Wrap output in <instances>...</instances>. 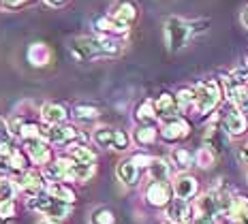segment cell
I'll use <instances>...</instances> for the list:
<instances>
[{
  "label": "cell",
  "instance_id": "11",
  "mask_svg": "<svg viewBox=\"0 0 248 224\" xmlns=\"http://www.w3.org/2000/svg\"><path fill=\"white\" fill-rule=\"evenodd\" d=\"M167 216L171 218L175 224H190V220H193V218H190V207L186 205V201H182V199L173 201L171 205H169Z\"/></svg>",
  "mask_w": 248,
  "mask_h": 224
},
{
  "label": "cell",
  "instance_id": "13",
  "mask_svg": "<svg viewBox=\"0 0 248 224\" xmlns=\"http://www.w3.org/2000/svg\"><path fill=\"white\" fill-rule=\"evenodd\" d=\"M28 58L34 66H45L51 58V49L45 43H32L28 49Z\"/></svg>",
  "mask_w": 248,
  "mask_h": 224
},
{
  "label": "cell",
  "instance_id": "2",
  "mask_svg": "<svg viewBox=\"0 0 248 224\" xmlns=\"http://www.w3.org/2000/svg\"><path fill=\"white\" fill-rule=\"evenodd\" d=\"M199 22H184L180 17H169L165 24V36H167V45L171 51H180L186 47L188 39L193 34L201 32V28H197Z\"/></svg>",
  "mask_w": 248,
  "mask_h": 224
},
{
  "label": "cell",
  "instance_id": "15",
  "mask_svg": "<svg viewBox=\"0 0 248 224\" xmlns=\"http://www.w3.org/2000/svg\"><path fill=\"white\" fill-rule=\"evenodd\" d=\"M17 184H19V188L24 192H28V194H37L41 190V175L37 171H24L22 177L17 179Z\"/></svg>",
  "mask_w": 248,
  "mask_h": 224
},
{
  "label": "cell",
  "instance_id": "19",
  "mask_svg": "<svg viewBox=\"0 0 248 224\" xmlns=\"http://www.w3.org/2000/svg\"><path fill=\"white\" fill-rule=\"evenodd\" d=\"M223 134H220V130L216 126H208V130H205V148H210L212 152H220L223 149Z\"/></svg>",
  "mask_w": 248,
  "mask_h": 224
},
{
  "label": "cell",
  "instance_id": "39",
  "mask_svg": "<svg viewBox=\"0 0 248 224\" xmlns=\"http://www.w3.org/2000/svg\"><path fill=\"white\" fill-rule=\"evenodd\" d=\"M242 24H244L246 28H248V9H244V11H242Z\"/></svg>",
  "mask_w": 248,
  "mask_h": 224
},
{
  "label": "cell",
  "instance_id": "37",
  "mask_svg": "<svg viewBox=\"0 0 248 224\" xmlns=\"http://www.w3.org/2000/svg\"><path fill=\"white\" fill-rule=\"evenodd\" d=\"M133 163L139 164V166H150V163H152V158H150V156L139 154V156H135V158H133Z\"/></svg>",
  "mask_w": 248,
  "mask_h": 224
},
{
  "label": "cell",
  "instance_id": "32",
  "mask_svg": "<svg viewBox=\"0 0 248 224\" xmlns=\"http://www.w3.org/2000/svg\"><path fill=\"white\" fill-rule=\"evenodd\" d=\"M15 194V186L11 179H0V201H7V199H13Z\"/></svg>",
  "mask_w": 248,
  "mask_h": 224
},
{
  "label": "cell",
  "instance_id": "18",
  "mask_svg": "<svg viewBox=\"0 0 248 224\" xmlns=\"http://www.w3.org/2000/svg\"><path fill=\"white\" fill-rule=\"evenodd\" d=\"M92 173H94V164H84L71 158V179L86 181L88 177H92Z\"/></svg>",
  "mask_w": 248,
  "mask_h": 224
},
{
  "label": "cell",
  "instance_id": "29",
  "mask_svg": "<svg viewBox=\"0 0 248 224\" xmlns=\"http://www.w3.org/2000/svg\"><path fill=\"white\" fill-rule=\"evenodd\" d=\"M15 216V201L7 199V201H0V220H11Z\"/></svg>",
  "mask_w": 248,
  "mask_h": 224
},
{
  "label": "cell",
  "instance_id": "20",
  "mask_svg": "<svg viewBox=\"0 0 248 224\" xmlns=\"http://www.w3.org/2000/svg\"><path fill=\"white\" fill-rule=\"evenodd\" d=\"M148 169H150V175H152L154 181H165L169 177V164L161 158H152Z\"/></svg>",
  "mask_w": 248,
  "mask_h": 224
},
{
  "label": "cell",
  "instance_id": "8",
  "mask_svg": "<svg viewBox=\"0 0 248 224\" xmlns=\"http://www.w3.org/2000/svg\"><path fill=\"white\" fill-rule=\"evenodd\" d=\"M188 130L190 126L184 122V119H169L167 124H165V128L161 130L163 133V139L165 141H180V139L188 137Z\"/></svg>",
  "mask_w": 248,
  "mask_h": 224
},
{
  "label": "cell",
  "instance_id": "6",
  "mask_svg": "<svg viewBox=\"0 0 248 224\" xmlns=\"http://www.w3.org/2000/svg\"><path fill=\"white\" fill-rule=\"evenodd\" d=\"M146 199L150 201V205L163 207L171 199V188H169L167 181H152L146 190Z\"/></svg>",
  "mask_w": 248,
  "mask_h": 224
},
{
  "label": "cell",
  "instance_id": "40",
  "mask_svg": "<svg viewBox=\"0 0 248 224\" xmlns=\"http://www.w3.org/2000/svg\"><path fill=\"white\" fill-rule=\"evenodd\" d=\"M237 224H248V213H246V216H244V218H242V220H240V222H237Z\"/></svg>",
  "mask_w": 248,
  "mask_h": 224
},
{
  "label": "cell",
  "instance_id": "25",
  "mask_svg": "<svg viewBox=\"0 0 248 224\" xmlns=\"http://www.w3.org/2000/svg\"><path fill=\"white\" fill-rule=\"evenodd\" d=\"M71 158L77 160V163H84V164H94L96 156L92 154L88 148H75L73 152H71Z\"/></svg>",
  "mask_w": 248,
  "mask_h": 224
},
{
  "label": "cell",
  "instance_id": "42",
  "mask_svg": "<svg viewBox=\"0 0 248 224\" xmlns=\"http://www.w3.org/2000/svg\"><path fill=\"white\" fill-rule=\"evenodd\" d=\"M41 224H56L54 220H45V222H41Z\"/></svg>",
  "mask_w": 248,
  "mask_h": 224
},
{
  "label": "cell",
  "instance_id": "38",
  "mask_svg": "<svg viewBox=\"0 0 248 224\" xmlns=\"http://www.w3.org/2000/svg\"><path fill=\"white\" fill-rule=\"evenodd\" d=\"M240 158H242V163H246V164H248V141L240 148Z\"/></svg>",
  "mask_w": 248,
  "mask_h": 224
},
{
  "label": "cell",
  "instance_id": "34",
  "mask_svg": "<svg viewBox=\"0 0 248 224\" xmlns=\"http://www.w3.org/2000/svg\"><path fill=\"white\" fill-rule=\"evenodd\" d=\"M128 148V137L124 130H116V139H113V149H126Z\"/></svg>",
  "mask_w": 248,
  "mask_h": 224
},
{
  "label": "cell",
  "instance_id": "21",
  "mask_svg": "<svg viewBox=\"0 0 248 224\" xmlns=\"http://www.w3.org/2000/svg\"><path fill=\"white\" fill-rule=\"evenodd\" d=\"M113 139H116V130L101 126L94 130V143L101 145V148H113Z\"/></svg>",
  "mask_w": 248,
  "mask_h": 224
},
{
  "label": "cell",
  "instance_id": "41",
  "mask_svg": "<svg viewBox=\"0 0 248 224\" xmlns=\"http://www.w3.org/2000/svg\"><path fill=\"white\" fill-rule=\"evenodd\" d=\"M47 2H49V4H60L62 0H47Z\"/></svg>",
  "mask_w": 248,
  "mask_h": 224
},
{
  "label": "cell",
  "instance_id": "10",
  "mask_svg": "<svg viewBox=\"0 0 248 224\" xmlns=\"http://www.w3.org/2000/svg\"><path fill=\"white\" fill-rule=\"evenodd\" d=\"M154 107H156L158 116L165 118V119H175V118H178V111H180L178 98H173V96H169V94H163L156 103H154Z\"/></svg>",
  "mask_w": 248,
  "mask_h": 224
},
{
  "label": "cell",
  "instance_id": "26",
  "mask_svg": "<svg viewBox=\"0 0 248 224\" xmlns=\"http://www.w3.org/2000/svg\"><path fill=\"white\" fill-rule=\"evenodd\" d=\"M195 163L199 166H203V169H208V166H212V163H214V152H212L210 148H201L197 156H195Z\"/></svg>",
  "mask_w": 248,
  "mask_h": 224
},
{
  "label": "cell",
  "instance_id": "5",
  "mask_svg": "<svg viewBox=\"0 0 248 224\" xmlns=\"http://www.w3.org/2000/svg\"><path fill=\"white\" fill-rule=\"evenodd\" d=\"M223 124H225V130L229 134H242L246 130L248 126V122H246V118H244V113L237 109L233 103H231V107H227L225 111H223Z\"/></svg>",
  "mask_w": 248,
  "mask_h": 224
},
{
  "label": "cell",
  "instance_id": "33",
  "mask_svg": "<svg viewBox=\"0 0 248 224\" xmlns=\"http://www.w3.org/2000/svg\"><path fill=\"white\" fill-rule=\"evenodd\" d=\"M178 105L180 109H184V107H188V105H195V94H193V90H182L178 94Z\"/></svg>",
  "mask_w": 248,
  "mask_h": 224
},
{
  "label": "cell",
  "instance_id": "7",
  "mask_svg": "<svg viewBox=\"0 0 248 224\" xmlns=\"http://www.w3.org/2000/svg\"><path fill=\"white\" fill-rule=\"evenodd\" d=\"M173 192H175V196L182 201L193 199L195 192H197V179L190 175H178L173 179Z\"/></svg>",
  "mask_w": 248,
  "mask_h": 224
},
{
  "label": "cell",
  "instance_id": "36",
  "mask_svg": "<svg viewBox=\"0 0 248 224\" xmlns=\"http://www.w3.org/2000/svg\"><path fill=\"white\" fill-rule=\"evenodd\" d=\"M9 137H11V130H9V126L2 122V119H0V143H7Z\"/></svg>",
  "mask_w": 248,
  "mask_h": 224
},
{
  "label": "cell",
  "instance_id": "16",
  "mask_svg": "<svg viewBox=\"0 0 248 224\" xmlns=\"http://www.w3.org/2000/svg\"><path fill=\"white\" fill-rule=\"evenodd\" d=\"M116 173H118V177H120V181H122V184L133 186V184H135V181H137L139 169H137V164L133 163V160H124V163L118 164Z\"/></svg>",
  "mask_w": 248,
  "mask_h": 224
},
{
  "label": "cell",
  "instance_id": "28",
  "mask_svg": "<svg viewBox=\"0 0 248 224\" xmlns=\"http://www.w3.org/2000/svg\"><path fill=\"white\" fill-rule=\"evenodd\" d=\"M173 163H175V166H180V169H188L190 163H193V158H190V154L186 152V149H175Z\"/></svg>",
  "mask_w": 248,
  "mask_h": 224
},
{
  "label": "cell",
  "instance_id": "14",
  "mask_svg": "<svg viewBox=\"0 0 248 224\" xmlns=\"http://www.w3.org/2000/svg\"><path fill=\"white\" fill-rule=\"evenodd\" d=\"M28 152L30 156H32V160L37 164H45V163H49V158H51V152H49V148L45 143H41L37 141V139H28Z\"/></svg>",
  "mask_w": 248,
  "mask_h": 224
},
{
  "label": "cell",
  "instance_id": "3",
  "mask_svg": "<svg viewBox=\"0 0 248 224\" xmlns=\"http://www.w3.org/2000/svg\"><path fill=\"white\" fill-rule=\"evenodd\" d=\"M195 94V107H197L199 113H208L212 111L220 101V90L214 81H203V83H197L193 90Z\"/></svg>",
  "mask_w": 248,
  "mask_h": 224
},
{
  "label": "cell",
  "instance_id": "35",
  "mask_svg": "<svg viewBox=\"0 0 248 224\" xmlns=\"http://www.w3.org/2000/svg\"><path fill=\"white\" fill-rule=\"evenodd\" d=\"M24 2H28V0H0V7L2 9H17V7H22Z\"/></svg>",
  "mask_w": 248,
  "mask_h": 224
},
{
  "label": "cell",
  "instance_id": "31",
  "mask_svg": "<svg viewBox=\"0 0 248 224\" xmlns=\"http://www.w3.org/2000/svg\"><path fill=\"white\" fill-rule=\"evenodd\" d=\"M96 116H99V111H96L94 107H75V118L77 119L90 122V119H94Z\"/></svg>",
  "mask_w": 248,
  "mask_h": 224
},
{
  "label": "cell",
  "instance_id": "4",
  "mask_svg": "<svg viewBox=\"0 0 248 224\" xmlns=\"http://www.w3.org/2000/svg\"><path fill=\"white\" fill-rule=\"evenodd\" d=\"M30 205L34 207V209L43 211L45 216H49L51 220H64L66 216H71V205L60 199H56V196H39L37 201H32Z\"/></svg>",
  "mask_w": 248,
  "mask_h": 224
},
{
  "label": "cell",
  "instance_id": "9",
  "mask_svg": "<svg viewBox=\"0 0 248 224\" xmlns=\"http://www.w3.org/2000/svg\"><path fill=\"white\" fill-rule=\"evenodd\" d=\"M75 128L71 126H47V128H41V139H47L51 143H64L69 139L75 137Z\"/></svg>",
  "mask_w": 248,
  "mask_h": 224
},
{
  "label": "cell",
  "instance_id": "23",
  "mask_svg": "<svg viewBox=\"0 0 248 224\" xmlns=\"http://www.w3.org/2000/svg\"><path fill=\"white\" fill-rule=\"evenodd\" d=\"M47 192H49L51 196H56V199L64 201V203H73V201H75L73 190L66 188V186H62V184H49V186H47Z\"/></svg>",
  "mask_w": 248,
  "mask_h": 224
},
{
  "label": "cell",
  "instance_id": "1",
  "mask_svg": "<svg viewBox=\"0 0 248 224\" xmlns=\"http://www.w3.org/2000/svg\"><path fill=\"white\" fill-rule=\"evenodd\" d=\"M120 47L105 36H79L73 43V54L77 60H90L96 56H116Z\"/></svg>",
  "mask_w": 248,
  "mask_h": 224
},
{
  "label": "cell",
  "instance_id": "12",
  "mask_svg": "<svg viewBox=\"0 0 248 224\" xmlns=\"http://www.w3.org/2000/svg\"><path fill=\"white\" fill-rule=\"evenodd\" d=\"M111 17L118 19V22L124 24V26H131L133 22H135V17H137V9H135V4H133L131 0H122V2L116 7V11H113Z\"/></svg>",
  "mask_w": 248,
  "mask_h": 224
},
{
  "label": "cell",
  "instance_id": "24",
  "mask_svg": "<svg viewBox=\"0 0 248 224\" xmlns=\"http://www.w3.org/2000/svg\"><path fill=\"white\" fill-rule=\"evenodd\" d=\"M137 119L139 122H146V124L154 122V119H156V107H154L150 101H146L143 105H139L137 107Z\"/></svg>",
  "mask_w": 248,
  "mask_h": 224
},
{
  "label": "cell",
  "instance_id": "30",
  "mask_svg": "<svg viewBox=\"0 0 248 224\" xmlns=\"http://www.w3.org/2000/svg\"><path fill=\"white\" fill-rule=\"evenodd\" d=\"M116 218L109 209H96L94 216H92V224H113Z\"/></svg>",
  "mask_w": 248,
  "mask_h": 224
},
{
  "label": "cell",
  "instance_id": "27",
  "mask_svg": "<svg viewBox=\"0 0 248 224\" xmlns=\"http://www.w3.org/2000/svg\"><path fill=\"white\" fill-rule=\"evenodd\" d=\"M135 139L137 143H152L156 139V130L152 126H143V128H137L135 130Z\"/></svg>",
  "mask_w": 248,
  "mask_h": 224
},
{
  "label": "cell",
  "instance_id": "22",
  "mask_svg": "<svg viewBox=\"0 0 248 224\" xmlns=\"http://www.w3.org/2000/svg\"><path fill=\"white\" fill-rule=\"evenodd\" d=\"M96 28L103 30V32H126L128 26L120 24L118 19H113V17H101L99 22H96Z\"/></svg>",
  "mask_w": 248,
  "mask_h": 224
},
{
  "label": "cell",
  "instance_id": "17",
  "mask_svg": "<svg viewBox=\"0 0 248 224\" xmlns=\"http://www.w3.org/2000/svg\"><path fill=\"white\" fill-rule=\"evenodd\" d=\"M41 113H43V119L49 124V126H58V124H62L66 119V111H64V109H62L60 105H51V103L43 105Z\"/></svg>",
  "mask_w": 248,
  "mask_h": 224
}]
</instances>
